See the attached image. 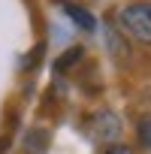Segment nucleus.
I'll list each match as a JSON object with an SVG mask.
<instances>
[{"label":"nucleus","mask_w":151,"mask_h":154,"mask_svg":"<svg viewBox=\"0 0 151 154\" xmlns=\"http://www.w3.org/2000/svg\"><path fill=\"white\" fill-rule=\"evenodd\" d=\"M118 24L136 42L151 45V0H133L118 9Z\"/></svg>","instance_id":"obj_1"},{"label":"nucleus","mask_w":151,"mask_h":154,"mask_svg":"<svg viewBox=\"0 0 151 154\" xmlns=\"http://www.w3.org/2000/svg\"><path fill=\"white\" fill-rule=\"evenodd\" d=\"M63 12H66V15H69L76 24H79L82 30H94V27H97V18H94L88 9H82V6H72V3H66V6H63Z\"/></svg>","instance_id":"obj_2"},{"label":"nucleus","mask_w":151,"mask_h":154,"mask_svg":"<svg viewBox=\"0 0 151 154\" xmlns=\"http://www.w3.org/2000/svg\"><path fill=\"white\" fill-rule=\"evenodd\" d=\"M82 54H85V48H82V45H72V48H66V54H60V57L54 60V69H57V72H66L69 66H76V63L82 60Z\"/></svg>","instance_id":"obj_3"},{"label":"nucleus","mask_w":151,"mask_h":154,"mask_svg":"<svg viewBox=\"0 0 151 154\" xmlns=\"http://www.w3.org/2000/svg\"><path fill=\"white\" fill-rule=\"evenodd\" d=\"M139 139H142V145L151 151V118H145V121H139Z\"/></svg>","instance_id":"obj_4"},{"label":"nucleus","mask_w":151,"mask_h":154,"mask_svg":"<svg viewBox=\"0 0 151 154\" xmlns=\"http://www.w3.org/2000/svg\"><path fill=\"white\" fill-rule=\"evenodd\" d=\"M103 154H133V148H130V145H121V142H115V145H109Z\"/></svg>","instance_id":"obj_5"}]
</instances>
